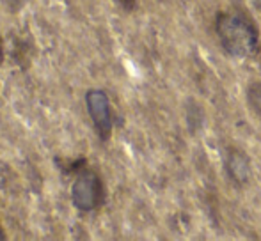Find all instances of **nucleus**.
I'll return each instance as SVG.
<instances>
[{"mask_svg":"<svg viewBox=\"0 0 261 241\" xmlns=\"http://www.w3.org/2000/svg\"><path fill=\"white\" fill-rule=\"evenodd\" d=\"M217 34L222 46L234 57H251L258 52V31L247 18L224 13L217 20Z\"/></svg>","mask_w":261,"mask_h":241,"instance_id":"obj_1","label":"nucleus"},{"mask_svg":"<svg viewBox=\"0 0 261 241\" xmlns=\"http://www.w3.org/2000/svg\"><path fill=\"white\" fill-rule=\"evenodd\" d=\"M71 200L73 206L84 213H89V211L100 207L105 200V188L100 176L82 167L76 172V177L71 185Z\"/></svg>","mask_w":261,"mask_h":241,"instance_id":"obj_2","label":"nucleus"},{"mask_svg":"<svg viewBox=\"0 0 261 241\" xmlns=\"http://www.w3.org/2000/svg\"><path fill=\"white\" fill-rule=\"evenodd\" d=\"M86 107L93 126L101 140H109L112 133V110H110V100L101 89H91L86 94Z\"/></svg>","mask_w":261,"mask_h":241,"instance_id":"obj_3","label":"nucleus"},{"mask_svg":"<svg viewBox=\"0 0 261 241\" xmlns=\"http://www.w3.org/2000/svg\"><path fill=\"white\" fill-rule=\"evenodd\" d=\"M247 98H249V103H251L252 110L261 117V83H254V85L249 87Z\"/></svg>","mask_w":261,"mask_h":241,"instance_id":"obj_4","label":"nucleus"},{"mask_svg":"<svg viewBox=\"0 0 261 241\" xmlns=\"http://www.w3.org/2000/svg\"><path fill=\"white\" fill-rule=\"evenodd\" d=\"M0 2L4 4V7H6L9 13H18V11L23 9L31 0H0Z\"/></svg>","mask_w":261,"mask_h":241,"instance_id":"obj_5","label":"nucleus"},{"mask_svg":"<svg viewBox=\"0 0 261 241\" xmlns=\"http://www.w3.org/2000/svg\"><path fill=\"white\" fill-rule=\"evenodd\" d=\"M4 62V46H2V39H0V66Z\"/></svg>","mask_w":261,"mask_h":241,"instance_id":"obj_6","label":"nucleus"},{"mask_svg":"<svg viewBox=\"0 0 261 241\" xmlns=\"http://www.w3.org/2000/svg\"><path fill=\"white\" fill-rule=\"evenodd\" d=\"M0 239H6V234H4V229L0 227Z\"/></svg>","mask_w":261,"mask_h":241,"instance_id":"obj_7","label":"nucleus"},{"mask_svg":"<svg viewBox=\"0 0 261 241\" xmlns=\"http://www.w3.org/2000/svg\"><path fill=\"white\" fill-rule=\"evenodd\" d=\"M123 2H126V0H123Z\"/></svg>","mask_w":261,"mask_h":241,"instance_id":"obj_8","label":"nucleus"}]
</instances>
